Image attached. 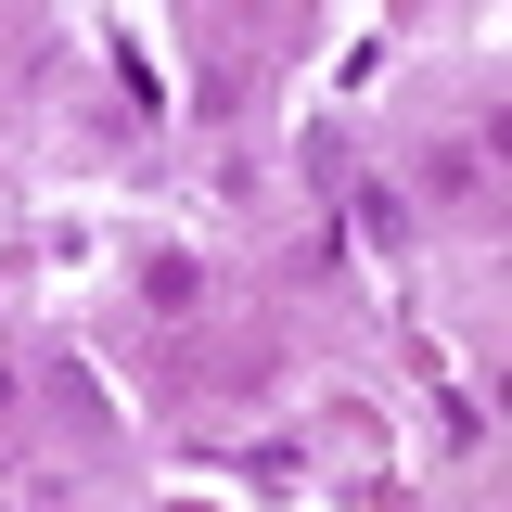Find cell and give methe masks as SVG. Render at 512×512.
I'll use <instances>...</instances> for the list:
<instances>
[{
    "instance_id": "cell-1",
    "label": "cell",
    "mask_w": 512,
    "mask_h": 512,
    "mask_svg": "<svg viewBox=\"0 0 512 512\" xmlns=\"http://www.w3.org/2000/svg\"><path fill=\"white\" fill-rule=\"evenodd\" d=\"M141 295H154V308H192V295H205V269H192V256H154V269H141Z\"/></svg>"
}]
</instances>
